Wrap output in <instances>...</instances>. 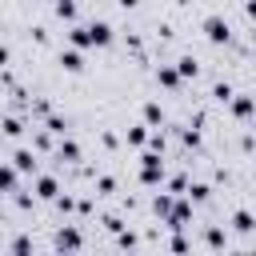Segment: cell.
<instances>
[{
	"label": "cell",
	"mask_w": 256,
	"mask_h": 256,
	"mask_svg": "<svg viewBox=\"0 0 256 256\" xmlns=\"http://www.w3.org/2000/svg\"><path fill=\"white\" fill-rule=\"evenodd\" d=\"M112 40V28L104 24V20H96V24H80V28H72V44H96V48H104Z\"/></svg>",
	"instance_id": "cell-1"
},
{
	"label": "cell",
	"mask_w": 256,
	"mask_h": 256,
	"mask_svg": "<svg viewBox=\"0 0 256 256\" xmlns=\"http://www.w3.org/2000/svg\"><path fill=\"white\" fill-rule=\"evenodd\" d=\"M140 160H144L140 180H144V184H160V180H164V164H160V156H156V152H148V156H140Z\"/></svg>",
	"instance_id": "cell-2"
},
{
	"label": "cell",
	"mask_w": 256,
	"mask_h": 256,
	"mask_svg": "<svg viewBox=\"0 0 256 256\" xmlns=\"http://www.w3.org/2000/svg\"><path fill=\"white\" fill-rule=\"evenodd\" d=\"M204 36H208L212 44H224V40H228V20H220V16H208V20H204Z\"/></svg>",
	"instance_id": "cell-3"
},
{
	"label": "cell",
	"mask_w": 256,
	"mask_h": 256,
	"mask_svg": "<svg viewBox=\"0 0 256 256\" xmlns=\"http://www.w3.org/2000/svg\"><path fill=\"white\" fill-rule=\"evenodd\" d=\"M36 196H40V200H56V180H52V176H40V180H36Z\"/></svg>",
	"instance_id": "cell-4"
},
{
	"label": "cell",
	"mask_w": 256,
	"mask_h": 256,
	"mask_svg": "<svg viewBox=\"0 0 256 256\" xmlns=\"http://www.w3.org/2000/svg\"><path fill=\"white\" fill-rule=\"evenodd\" d=\"M12 160H16V168H20V172H36V156H32L28 148H20Z\"/></svg>",
	"instance_id": "cell-5"
},
{
	"label": "cell",
	"mask_w": 256,
	"mask_h": 256,
	"mask_svg": "<svg viewBox=\"0 0 256 256\" xmlns=\"http://www.w3.org/2000/svg\"><path fill=\"white\" fill-rule=\"evenodd\" d=\"M84 240H80V232H72V228H64L60 236H56V248H80Z\"/></svg>",
	"instance_id": "cell-6"
},
{
	"label": "cell",
	"mask_w": 256,
	"mask_h": 256,
	"mask_svg": "<svg viewBox=\"0 0 256 256\" xmlns=\"http://www.w3.org/2000/svg\"><path fill=\"white\" fill-rule=\"evenodd\" d=\"M16 172L20 168H4L0 164V192H16Z\"/></svg>",
	"instance_id": "cell-7"
},
{
	"label": "cell",
	"mask_w": 256,
	"mask_h": 256,
	"mask_svg": "<svg viewBox=\"0 0 256 256\" xmlns=\"http://www.w3.org/2000/svg\"><path fill=\"white\" fill-rule=\"evenodd\" d=\"M232 112H236V116H252V112H256V100H252V96H240V100H232Z\"/></svg>",
	"instance_id": "cell-8"
},
{
	"label": "cell",
	"mask_w": 256,
	"mask_h": 256,
	"mask_svg": "<svg viewBox=\"0 0 256 256\" xmlns=\"http://www.w3.org/2000/svg\"><path fill=\"white\" fill-rule=\"evenodd\" d=\"M60 64H64L68 72H80V68H84V60H80V52H60Z\"/></svg>",
	"instance_id": "cell-9"
},
{
	"label": "cell",
	"mask_w": 256,
	"mask_h": 256,
	"mask_svg": "<svg viewBox=\"0 0 256 256\" xmlns=\"http://www.w3.org/2000/svg\"><path fill=\"white\" fill-rule=\"evenodd\" d=\"M232 228H236V232H252V228H256V220H252L248 212H236V216H232Z\"/></svg>",
	"instance_id": "cell-10"
},
{
	"label": "cell",
	"mask_w": 256,
	"mask_h": 256,
	"mask_svg": "<svg viewBox=\"0 0 256 256\" xmlns=\"http://www.w3.org/2000/svg\"><path fill=\"white\" fill-rule=\"evenodd\" d=\"M160 84H164V88H176V84H180V72H172V68H160Z\"/></svg>",
	"instance_id": "cell-11"
},
{
	"label": "cell",
	"mask_w": 256,
	"mask_h": 256,
	"mask_svg": "<svg viewBox=\"0 0 256 256\" xmlns=\"http://www.w3.org/2000/svg\"><path fill=\"white\" fill-rule=\"evenodd\" d=\"M60 160H80V148H76L72 140H64V144H60Z\"/></svg>",
	"instance_id": "cell-12"
},
{
	"label": "cell",
	"mask_w": 256,
	"mask_h": 256,
	"mask_svg": "<svg viewBox=\"0 0 256 256\" xmlns=\"http://www.w3.org/2000/svg\"><path fill=\"white\" fill-rule=\"evenodd\" d=\"M56 16L72 20V16H76V4H72V0H56Z\"/></svg>",
	"instance_id": "cell-13"
},
{
	"label": "cell",
	"mask_w": 256,
	"mask_h": 256,
	"mask_svg": "<svg viewBox=\"0 0 256 256\" xmlns=\"http://www.w3.org/2000/svg\"><path fill=\"white\" fill-rule=\"evenodd\" d=\"M144 120H148V124H160V120H164L160 104H148V108H144Z\"/></svg>",
	"instance_id": "cell-14"
},
{
	"label": "cell",
	"mask_w": 256,
	"mask_h": 256,
	"mask_svg": "<svg viewBox=\"0 0 256 256\" xmlns=\"http://www.w3.org/2000/svg\"><path fill=\"white\" fill-rule=\"evenodd\" d=\"M176 72H180V76H196V60H192V56H184V60H180V68H176Z\"/></svg>",
	"instance_id": "cell-15"
},
{
	"label": "cell",
	"mask_w": 256,
	"mask_h": 256,
	"mask_svg": "<svg viewBox=\"0 0 256 256\" xmlns=\"http://www.w3.org/2000/svg\"><path fill=\"white\" fill-rule=\"evenodd\" d=\"M20 132H24V128H20V120H16V116H8V120H4V136H20Z\"/></svg>",
	"instance_id": "cell-16"
},
{
	"label": "cell",
	"mask_w": 256,
	"mask_h": 256,
	"mask_svg": "<svg viewBox=\"0 0 256 256\" xmlns=\"http://www.w3.org/2000/svg\"><path fill=\"white\" fill-rule=\"evenodd\" d=\"M224 244H228V240H224V232H220V228H212V232H208V248H224Z\"/></svg>",
	"instance_id": "cell-17"
},
{
	"label": "cell",
	"mask_w": 256,
	"mask_h": 256,
	"mask_svg": "<svg viewBox=\"0 0 256 256\" xmlns=\"http://www.w3.org/2000/svg\"><path fill=\"white\" fill-rule=\"evenodd\" d=\"M212 96H216V100H232V88H228V84H216Z\"/></svg>",
	"instance_id": "cell-18"
},
{
	"label": "cell",
	"mask_w": 256,
	"mask_h": 256,
	"mask_svg": "<svg viewBox=\"0 0 256 256\" xmlns=\"http://www.w3.org/2000/svg\"><path fill=\"white\" fill-rule=\"evenodd\" d=\"M188 196H192V200H204L208 188H204V184H188Z\"/></svg>",
	"instance_id": "cell-19"
},
{
	"label": "cell",
	"mask_w": 256,
	"mask_h": 256,
	"mask_svg": "<svg viewBox=\"0 0 256 256\" xmlns=\"http://www.w3.org/2000/svg\"><path fill=\"white\" fill-rule=\"evenodd\" d=\"M0 64H8V48L4 44H0Z\"/></svg>",
	"instance_id": "cell-20"
},
{
	"label": "cell",
	"mask_w": 256,
	"mask_h": 256,
	"mask_svg": "<svg viewBox=\"0 0 256 256\" xmlns=\"http://www.w3.org/2000/svg\"><path fill=\"white\" fill-rule=\"evenodd\" d=\"M116 4H120V8H132V4H136V0H116Z\"/></svg>",
	"instance_id": "cell-21"
}]
</instances>
